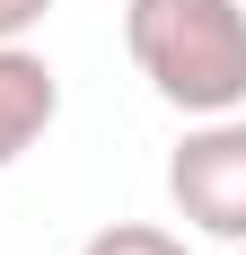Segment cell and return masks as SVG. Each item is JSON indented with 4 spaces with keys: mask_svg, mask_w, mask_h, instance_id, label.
I'll return each instance as SVG.
<instances>
[{
    "mask_svg": "<svg viewBox=\"0 0 246 255\" xmlns=\"http://www.w3.org/2000/svg\"><path fill=\"white\" fill-rule=\"evenodd\" d=\"M123 53L176 115L246 106V0H132Z\"/></svg>",
    "mask_w": 246,
    "mask_h": 255,
    "instance_id": "6da1fadb",
    "label": "cell"
},
{
    "mask_svg": "<svg viewBox=\"0 0 246 255\" xmlns=\"http://www.w3.org/2000/svg\"><path fill=\"white\" fill-rule=\"evenodd\" d=\"M167 203L185 229L238 247L246 238V106L238 115H194V132L167 158Z\"/></svg>",
    "mask_w": 246,
    "mask_h": 255,
    "instance_id": "7a4b0ae2",
    "label": "cell"
},
{
    "mask_svg": "<svg viewBox=\"0 0 246 255\" xmlns=\"http://www.w3.org/2000/svg\"><path fill=\"white\" fill-rule=\"evenodd\" d=\"M53 115H62L53 62L26 53V44H0V167H18V158L53 132Z\"/></svg>",
    "mask_w": 246,
    "mask_h": 255,
    "instance_id": "3957f363",
    "label": "cell"
},
{
    "mask_svg": "<svg viewBox=\"0 0 246 255\" xmlns=\"http://www.w3.org/2000/svg\"><path fill=\"white\" fill-rule=\"evenodd\" d=\"M79 255H185V238H176V229H149V220H115V229H97Z\"/></svg>",
    "mask_w": 246,
    "mask_h": 255,
    "instance_id": "277c9868",
    "label": "cell"
},
{
    "mask_svg": "<svg viewBox=\"0 0 246 255\" xmlns=\"http://www.w3.org/2000/svg\"><path fill=\"white\" fill-rule=\"evenodd\" d=\"M44 18H53V0H0V44H26Z\"/></svg>",
    "mask_w": 246,
    "mask_h": 255,
    "instance_id": "5b68a950",
    "label": "cell"
},
{
    "mask_svg": "<svg viewBox=\"0 0 246 255\" xmlns=\"http://www.w3.org/2000/svg\"><path fill=\"white\" fill-rule=\"evenodd\" d=\"M229 255H246V238H238V247H229Z\"/></svg>",
    "mask_w": 246,
    "mask_h": 255,
    "instance_id": "8992f818",
    "label": "cell"
}]
</instances>
